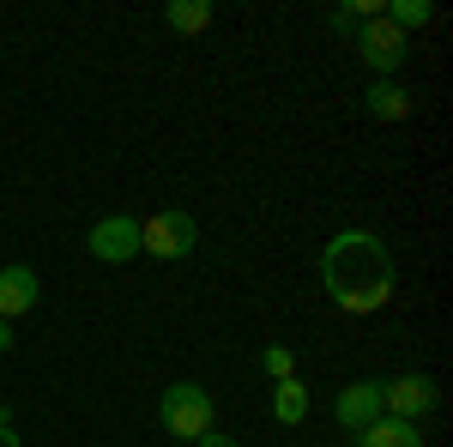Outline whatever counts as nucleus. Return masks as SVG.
<instances>
[{"label":"nucleus","instance_id":"nucleus-18","mask_svg":"<svg viewBox=\"0 0 453 447\" xmlns=\"http://www.w3.org/2000/svg\"><path fill=\"white\" fill-rule=\"evenodd\" d=\"M0 447H19V435H12V423H0Z\"/></svg>","mask_w":453,"mask_h":447},{"label":"nucleus","instance_id":"nucleus-3","mask_svg":"<svg viewBox=\"0 0 453 447\" xmlns=\"http://www.w3.org/2000/svg\"><path fill=\"white\" fill-rule=\"evenodd\" d=\"M194 242H200V230L188 212H151L140 224V254H157V260H188Z\"/></svg>","mask_w":453,"mask_h":447},{"label":"nucleus","instance_id":"nucleus-16","mask_svg":"<svg viewBox=\"0 0 453 447\" xmlns=\"http://www.w3.org/2000/svg\"><path fill=\"white\" fill-rule=\"evenodd\" d=\"M333 31H339V36H357V19H350L345 6H339V12H333Z\"/></svg>","mask_w":453,"mask_h":447},{"label":"nucleus","instance_id":"nucleus-1","mask_svg":"<svg viewBox=\"0 0 453 447\" xmlns=\"http://www.w3.org/2000/svg\"><path fill=\"white\" fill-rule=\"evenodd\" d=\"M320 284L345 314H375L393 297V254L375 230H339L320 248Z\"/></svg>","mask_w":453,"mask_h":447},{"label":"nucleus","instance_id":"nucleus-6","mask_svg":"<svg viewBox=\"0 0 453 447\" xmlns=\"http://www.w3.org/2000/svg\"><path fill=\"white\" fill-rule=\"evenodd\" d=\"M435 381L429 375H399V381H381V405H387V417H405V423H418V417H429L435 412Z\"/></svg>","mask_w":453,"mask_h":447},{"label":"nucleus","instance_id":"nucleus-15","mask_svg":"<svg viewBox=\"0 0 453 447\" xmlns=\"http://www.w3.org/2000/svg\"><path fill=\"white\" fill-rule=\"evenodd\" d=\"M194 447H242V442H236V435H218V429H206V435H200Z\"/></svg>","mask_w":453,"mask_h":447},{"label":"nucleus","instance_id":"nucleus-9","mask_svg":"<svg viewBox=\"0 0 453 447\" xmlns=\"http://www.w3.org/2000/svg\"><path fill=\"white\" fill-rule=\"evenodd\" d=\"M363 109H369L375 121H405V115H411V91H405V85H393V79H381V85H369Z\"/></svg>","mask_w":453,"mask_h":447},{"label":"nucleus","instance_id":"nucleus-17","mask_svg":"<svg viewBox=\"0 0 453 447\" xmlns=\"http://www.w3.org/2000/svg\"><path fill=\"white\" fill-rule=\"evenodd\" d=\"M12 344H19V339H12V327H6V320H0V357H6V351H12Z\"/></svg>","mask_w":453,"mask_h":447},{"label":"nucleus","instance_id":"nucleus-11","mask_svg":"<svg viewBox=\"0 0 453 447\" xmlns=\"http://www.w3.org/2000/svg\"><path fill=\"white\" fill-rule=\"evenodd\" d=\"M164 25H170L175 36H200L211 25V0H170V6H164Z\"/></svg>","mask_w":453,"mask_h":447},{"label":"nucleus","instance_id":"nucleus-8","mask_svg":"<svg viewBox=\"0 0 453 447\" xmlns=\"http://www.w3.org/2000/svg\"><path fill=\"white\" fill-rule=\"evenodd\" d=\"M36 273L31 266H0V320H12V314H31L36 309Z\"/></svg>","mask_w":453,"mask_h":447},{"label":"nucleus","instance_id":"nucleus-5","mask_svg":"<svg viewBox=\"0 0 453 447\" xmlns=\"http://www.w3.org/2000/svg\"><path fill=\"white\" fill-rule=\"evenodd\" d=\"M85 248L97 254V260H134L140 254V218H127V212H109V218H97L91 224V236H85Z\"/></svg>","mask_w":453,"mask_h":447},{"label":"nucleus","instance_id":"nucleus-12","mask_svg":"<svg viewBox=\"0 0 453 447\" xmlns=\"http://www.w3.org/2000/svg\"><path fill=\"white\" fill-rule=\"evenodd\" d=\"M273 417H279V423H290V429L309 417V387H303L296 375H290V381H273Z\"/></svg>","mask_w":453,"mask_h":447},{"label":"nucleus","instance_id":"nucleus-7","mask_svg":"<svg viewBox=\"0 0 453 447\" xmlns=\"http://www.w3.org/2000/svg\"><path fill=\"white\" fill-rule=\"evenodd\" d=\"M333 417L345 423L350 435H363L369 423H381L387 405H381V381H350L345 393H339V405H333Z\"/></svg>","mask_w":453,"mask_h":447},{"label":"nucleus","instance_id":"nucleus-14","mask_svg":"<svg viewBox=\"0 0 453 447\" xmlns=\"http://www.w3.org/2000/svg\"><path fill=\"white\" fill-rule=\"evenodd\" d=\"M260 369H266V381H290L296 375V357H290L284 344H266V351H260Z\"/></svg>","mask_w":453,"mask_h":447},{"label":"nucleus","instance_id":"nucleus-2","mask_svg":"<svg viewBox=\"0 0 453 447\" xmlns=\"http://www.w3.org/2000/svg\"><path fill=\"white\" fill-rule=\"evenodd\" d=\"M157 423L170 429L175 442H200V435L211 429V393L200 387V381H175V387H164Z\"/></svg>","mask_w":453,"mask_h":447},{"label":"nucleus","instance_id":"nucleus-19","mask_svg":"<svg viewBox=\"0 0 453 447\" xmlns=\"http://www.w3.org/2000/svg\"><path fill=\"white\" fill-rule=\"evenodd\" d=\"M0 266H6V260H0Z\"/></svg>","mask_w":453,"mask_h":447},{"label":"nucleus","instance_id":"nucleus-13","mask_svg":"<svg viewBox=\"0 0 453 447\" xmlns=\"http://www.w3.org/2000/svg\"><path fill=\"white\" fill-rule=\"evenodd\" d=\"M381 19L393 25V31H423V25L435 19V6H429V0H393Z\"/></svg>","mask_w":453,"mask_h":447},{"label":"nucleus","instance_id":"nucleus-10","mask_svg":"<svg viewBox=\"0 0 453 447\" xmlns=\"http://www.w3.org/2000/svg\"><path fill=\"white\" fill-rule=\"evenodd\" d=\"M357 447H423V435H418V423H405V417H381V423H369L357 435Z\"/></svg>","mask_w":453,"mask_h":447},{"label":"nucleus","instance_id":"nucleus-4","mask_svg":"<svg viewBox=\"0 0 453 447\" xmlns=\"http://www.w3.org/2000/svg\"><path fill=\"white\" fill-rule=\"evenodd\" d=\"M350 42H357L363 67H375V73H399V67H405V55H411V49H405V31H393L387 19H363Z\"/></svg>","mask_w":453,"mask_h":447}]
</instances>
